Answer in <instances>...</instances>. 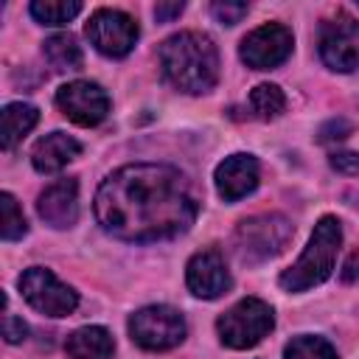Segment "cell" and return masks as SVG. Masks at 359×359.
Returning a JSON list of instances; mask_svg holds the SVG:
<instances>
[{"label":"cell","instance_id":"15","mask_svg":"<svg viewBox=\"0 0 359 359\" xmlns=\"http://www.w3.org/2000/svg\"><path fill=\"white\" fill-rule=\"evenodd\" d=\"M81 154V143L65 132H50L45 137H39L31 149V163L39 174H56L62 171L70 160H76Z\"/></svg>","mask_w":359,"mask_h":359},{"label":"cell","instance_id":"7","mask_svg":"<svg viewBox=\"0 0 359 359\" xmlns=\"http://www.w3.org/2000/svg\"><path fill=\"white\" fill-rule=\"evenodd\" d=\"M20 292L36 311L48 317H67L79 306V292L67 283H62L50 269L31 266L20 275Z\"/></svg>","mask_w":359,"mask_h":359},{"label":"cell","instance_id":"20","mask_svg":"<svg viewBox=\"0 0 359 359\" xmlns=\"http://www.w3.org/2000/svg\"><path fill=\"white\" fill-rule=\"evenodd\" d=\"M250 109L261 121H272L286 109V95L278 84H258L250 93Z\"/></svg>","mask_w":359,"mask_h":359},{"label":"cell","instance_id":"17","mask_svg":"<svg viewBox=\"0 0 359 359\" xmlns=\"http://www.w3.org/2000/svg\"><path fill=\"white\" fill-rule=\"evenodd\" d=\"M39 121V109L31 107V104H22V101H14V104H6L3 107V115H0V143L3 149H14Z\"/></svg>","mask_w":359,"mask_h":359},{"label":"cell","instance_id":"2","mask_svg":"<svg viewBox=\"0 0 359 359\" xmlns=\"http://www.w3.org/2000/svg\"><path fill=\"white\" fill-rule=\"evenodd\" d=\"M160 67L174 90L202 95L219 81V50L210 36L180 31L160 45Z\"/></svg>","mask_w":359,"mask_h":359},{"label":"cell","instance_id":"10","mask_svg":"<svg viewBox=\"0 0 359 359\" xmlns=\"http://www.w3.org/2000/svg\"><path fill=\"white\" fill-rule=\"evenodd\" d=\"M294 36L283 22H266L241 39L238 56L252 70H272L292 56Z\"/></svg>","mask_w":359,"mask_h":359},{"label":"cell","instance_id":"11","mask_svg":"<svg viewBox=\"0 0 359 359\" xmlns=\"http://www.w3.org/2000/svg\"><path fill=\"white\" fill-rule=\"evenodd\" d=\"M56 107L79 126H95L109 112V95L101 84L76 79L56 90Z\"/></svg>","mask_w":359,"mask_h":359},{"label":"cell","instance_id":"13","mask_svg":"<svg viewBox=\"0 0 359 359\" xmlns=\"http://www.w3.org/2000/svg\"><path fill=\"white\" fill-rule=\"evenodd\" d=\"M216 191L224 202H238L241 196L252 194L258 188V180H261V165L252 154H230L224 157L219 165H216Z\"/></svg>","mask_w":359,"mask_h":359},{"label":"cell","instance_id":"3","mask_svg":"<svg viewBox=\"0 0 359 359\" xmlns=\"http://www.w3.org/2000/svg\"><path fill=\"white\" fill-rule=\"evenodd\" d=\"M342 247V224L337 216H323L314 230L311 238L306 244V250L300 252V258L280 272V286L286 292H306L317 283H323L337 264V252Z\"/></svg>","mask_w":359,"mask_h":359},{"label":"cell","instance_id":"23","mask_svg":"<svg viewBox=\"0 0 359 359\" xmlns=\"http://www.w3.org/2000/svg\"><path fill=\"white\" fill-rule=\"evenodd\" d=\"M247 3H230V0H216L213 6H210V14L216 17V22H222V25H236V22H241V17H247Z\"/></svg>","mask_w":359,"mask_h":359},{"label":"cell","instance_id":"4","mask_svg":"<svg viewBox=\"0 0 359 359\" xmlns=\"http://www.w3.org/2000/svg\"><path fill=\"white\" fill-rule=\"evenodd\" d=\"M272 328H275V311L269 303H264L258 297L238 300L216 320L222 345H227L233 351H247V348L258 345Z\"/></svg>","mask_w":359,"mask_h":359},{"label":"cell","instance_id":"27","mask_svg":"<svg viewBox=\"0 0 359 359\" xmlns=\"http://www.w3.org/2000/svg\"><path fill=\"white\" fill-rule=\"evenodd\" d=\"M182 8H185V3H157L154 6V17L160 20V22H171L174 17H180L182 14Z\"/></svg>","mask_w":359,"mask_h":359},{"label":"cell","instance_id":"5","mask_svg":"<svg viewBox=\"0 0 359 359\" xmlns=\"http://www.w3.org/2000/svg\"><path fill=\"white\" fill-rule=\"evenodd\" d=\"M292 224L280 213H261L241 219L236 227V250L238 258L247 264H261L272 255H278L289 238H292Z\"/></svg>","mask_w":359,"mask_h":359},{"label":"cell","instance_id":"12","mask_svg":"<svg viewBox=\"0 0 359 359\" xmlns=\"http://www.w3.org/2000/svg\"><path fill=\"white\" fill-rule=\"evenodd\" d=\"M185 283L188 289L202 300H216L230 289V272L219 250H202L196 252L185 266Z\"/></svg>","mask_w":359,"mask_h":359},{"label":"cell","instance_id":"22","mask_svg":"<svg viewBox=\"0 0 359 359\" xmlns=\"http://www.w3.org/2000/svg\"><path fill=\"white\" fill-rule=\"evenodd\" d=\"M28 233V222H25V216H22V210H20V205H17V199L8 194V191H3L0 194V236L6 238V241H17V238H22Z\"/></svg>","mask_w":359,"mask_h":359},{"label":"cell","instance_id":"1","mask_svg":"<svg viewBox=\"0 0 359 359\" xmlns=\"http://www.w3.org/2000/svg\"><path fill=\"white\" fill-rule=\"evenodd\" d=\"M199 213L194 182L165 163H132L95 191L98 224L121 241H163L185 233Z\"/></svg>","mask_w":359,"mask_h":359},{"label":"cell","instance_id":"16","mask_svg":"<svg viewBox=\"0 0 359 359\" xmlns=\"http://www.w3.org/2000/svg\"><path fill=\"white\" fill-rule=\"evenodd\" d=\"M65 351L70 359H112L115 339L104 325H84L67 337Z\"/></svg>","mask_w":359,"mask_h":359},{"label":"cell","instance_id":"14","mask_svg":"<svg viewBox=\"0 0 359 359\" xmlns=\"http://www.w3.org/2000/svg\"><path fill=\"white\" fill-rule=\"evenodd\" d=\"M36 213L42 216L45 224H50L56 230L73 227L79 219V182L76 180L50 182L36 199Z\"/></svg>","mask_w":359,"mask_h":359},{"label":"cell","instance_id":"19","mask_svg":"<svg viewBox=\"0 0 359 359\" xmlns=\"http://www.w3.org/2000/svg\"><path fill=\"white\" fill-rule=\"evenodd\" d=\"M81 11L79 0H34L31 17L42 25H67Z\"/></svg>","mask_w":359,"mask_h":359},{"label":"cell","instance_id":"25","mask_svg":"<svg viewBox=\"0 0 359 359\" xmlns=\"http://www.w3.org/2000/svg\"><path fill=\"white\" fill-rule=\"evenodd\" d=\"M3 337H6V342H22L25 337H28V325L20 320V317H14V314H6L3 317Z\"/></svg>","mask_w":359,"mask_h":359},{"label":"cell","instance_id":"6","mask_svg":"<svg viewBox=\"0 0 359 359\" xmlns=\"http://www.w3.org/2000/svg\"><path fill=\"white\" fill-rule=\"evenodd\" d=\"M129 334L143 351H168L185 339V320L171 306H143L129 317Z\"/></svg>","mask_w":359,"mask_h":359},{"label":"cell","instance_id":"26","mask_svg":"<svg viewBox=\"0 0 359 359\" xmlns=\"http://www.w3.org/2000/svg\"><path fill=\"white\" fill-rule=\"evenodd\" d=\"M331 168H337L339 174H359V151H334Z\"/></svg>","mask_w":359,"mask_h":359},{"label":"cell","instance_id":"18","mask_svg":"<svg viewBox=\"0 0 359 359\" xmlns=\"http://www.w3.org/2000/svg\"><path fill=\"white\" fill-rule=\"evenodd\" d=\"M42 50H45V59L53 65V70H79L81 62H84L81 45L70 34H53V36H48L45 45H42Z\"/></svg>","mask_w":359,"mask_h":359},{"label":"cell","instance_id":"9","mask_svg":"<svg viewBox=\"0 0 359 359\" xmlns=\"http://www.w3.org/2000/svg\"><path fill=\"white\" fill-rule=\"evenodd\" d=\"M84 31H87L90 45L98 53L112 56V59L126 56L135 48L137 36H140V28H137L135 17H129L121 8H98V11H93Z\"/></svg>","mask_w":359,"mask_h":359},{"label":"cell","instance_id":"21","mask_svg":"<svg viewBox=\"0 0 359 359\" xmlns=\"http://www.w3.org/2000/svg\"><path fill=\"white\" fill-rule=\"evenodd\" d=\"M283 359H337V348L323 337H294L283 348Z\"/></svg>","mask_w":359,"mask_h":359},{"label":"cell","instance_id":"24","mask_svg":"<svg viewBox=\"0 0 359 359\" xmlns=\"http://www.w3.org/2000/svg\"><path fill=\"white\" fill-rule=\"evenodd\" d=\"M351 132H353V123H351V121H345V118H331L328 123L320 126L317 140H320V143H331V140H342V137H348Z\"/></svg>","mask_w":359,"mask_h":359},{"label":"cell","instance_id":"8","mask_svg":"<svg viewBox=\"0 0 359 359\" xmlns=\"http://www.w3.org/2000/svg\"><path fill=\"white\" fill-rule=\"evenodd\" d=\"M320 59L337 73L359 70V20L345 11L323 20L320 25Z\"/></svg>","mask_w":359,"mask_h":359}]
</instances>
